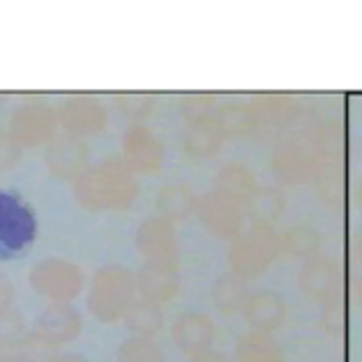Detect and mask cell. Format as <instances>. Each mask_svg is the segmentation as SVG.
Masks as SVG:
<instances>
[{
  "label": "cell",
  "instance_id": "cell-24",
  "mask_svg": "<svg viewBox=\"0 0 362 362\" xmlns=\"http://www.w3.org/2000/svg\"><path fill=\"white\" fill-rule=\"evenodd\" d=\"M216 122L225 133V138H241L257 129L250 103H225V106H218Z\"/></svg>",
  "mask_w": 362,
  "mask_h": 362
},
{
  "label": "cell",
  "instance_id": "cell-28",
  "mask_svg": "<svg viewBox=\"0 0 362 362\" xmlns=\"http://www.w3.org/2000/svg\"><path fill=\"white\" fill-rule=\"evenodd\" d=\"M181 115H184V119L190 124V127L204 124V122H214L218 115L216 99L209 97V94H190V97L181 101Z\"/></svg>",
  "mask_w": 362,
  "mask_h": 362
},
{
  "label": "cell",
  "instance_id": "cell-14",
  "mask_svg": "<svg viewBox=\"0 0 362 362\" xmlns=\"http://www.w3.org/2000/svg\"><path fill=\"white\" fill-rule=\"evenodd\" d=\"M90 160V149L88 145L76 138L64 133L60 138H53L49 151H46V165L49 173L58 179H76L81 173L88 170Z\"/></svg>",
  "mask_w": 362,
  "mask_h": 362
},
{
  "label": "cell",
  "instance_id": "cell-30",
  "mask_svg": "<svg viewBox=\"0 0 362 362\" xmlns=\"http://www.w3.org/2000/svg\"><path fill=\"white\" fill-rule=\"evenodd\" d=\"M115 101L117 108L133 122H145L151 115V110H154V99L149 94L129 92V94H119Z\"/></svg>",
  "mask_w": 362,
  "mask_h": 362
},
{
  "label": "cell",
  "instance_id": "cell-17",
  "mask_svg": "<svg viewBox=\"0 0 362 362\" xmlns=\"http://www.w3.org/2000/svg\"><path fill=\"white\" fill-rule=\"evenodd\" d=\"M136 287L149 303H168L173 300L181 289V275L179 269H168V266H151L147 264L142 269Z\"/></svg>",
  "mask_w": 362,
  "mask_h": 362
},
{
  "label": "cell",
  "instance_id": "cell-10",
  "mask_svg": "<svg viewBox=\"0 0 362 362\" xmlns=\"http://www.w3.org/2000/svg\"><path fill=\"white\" fill-rule=\"evenodd\" d=\"M55 115L60 127L76 138L94 136L108 124V108L97 97H85V94L64 99Z\"/></svg>",
  "mask_w": 362,
  "mask_h": 362
},
{
  "label": "cell",
  "instance_id": "cell-33",
  "mask_svg": "<svg viewBox=\"0 0 362 362\" xmlns=\"http://www.w3.org/2000/svg\"><path fill=\"white\" fill-rule=\"evenodd\" d=\"M12 300H14V284L9 282L7 275L0 273V312L9 310Z\"/></svg>",
  "mask_w": 362,
  "mask_h": 362
},
{
  "label": "cell",
  "instance_id": "cell-12",
  "mask_svg": "<svg viewBox=\"0 0 362 362\" xmlns=\"http://www.w3.org/2000/svg\"><path fill=\"white\" fill-rule=\"evenodd\" d=\"M300 289L308 298L321 305H337L344 289V275L337 262L326 257H312L300 271Z\"/></svg>",
  "mask_w": 362,
  "mask_h": 362
},
{
  "label": "cell",
  "instance_id": "cell-3",
  "mask_svg": "<svg viewBox=\"0 0 362 362\" xmlns=\"http://www.w3.org/2000/svg\"><path fill=\"white\" fill-rule=\"evenodd\" d=\"M136 278L122 266H108L94 275L90 289V310L97 319L115 323L127 317L136 298Z\"/></svg>",
  "mask_w": 362,
  "mask_h": 362
},
{
  "label": "cell",
  "instance_id": "cell-1",
  "mask_svg": "<svg viewBox=\"0 0 362 362\" xmlns=\"http://www.w3.org/2000/svg\"><path fill=\"white\" fill-rule=\"evenodd\" d=\"M74 195L85 209H112L124 211L136 202L138 184L133 173L117 158H106L103 163L88 168L74 179Z\"/></svg>",
  "mask_w": 362,
  "mask_h": 362
},
{
  "label": "cell",
  "instance_id": "cell-5",
  "mask_svg": "<svg viewBox=\"0 0 362 362\" xmlns=\"http://www.w3.org/2000/svg\"><path fill=\"white\" fill-rule=\"evenodd\" d=\"M30 284L53 303H69L83 289V271L66 259H42L33 266Z\"/></svg>",
  "mask_w": 362,
  "mask_h": 362
},
{
  "label": "cell",
  "instance_id": "cell-20",
  "mask_svg": "<svg viewBox=\"0 0 362 362\" xmlns=\"http://www.w3.org/2000/svg\"><path fill=\"white\" fill-rule=\"evenodd\" d=\"M197 195L193 188L188 186H165L158 190L156 206L163 218L173 221H184L197 209Z\"/></svg>",
  "mask_w": 362,
  "mask_h": 362
},
{
  "label": "cell",
  "instance_id": "cell-26",
  "mask_svg": "<svg viewBox=\"0 0 362 362\" xmlns=\"http://www.w3.org/2000/svg\"><path fill=\"white\" fill-rule=\"evenodd\" d=\"M284 211V199L275 188H257L255 195L247 202L245 214L255 218V223L271 225Z\"/></svg>",
  "mask_w": 362,
  "mask_h": 362
},
{
  "label": "cell",
  "instance_id": "cell-9",
  "mask_svg": "<svg viewBox=\"0 0 362 362\" xmlns=\"http://www.w3.org/2000/svg\"><path fill=\"white\" fill-rule=\"evenodd\" d=\"M138 250L151 266L179 269V241L175 225L163 216L149 218L138 230Z\"/></svg>",
  "mask_w": 362,
  "mask_h": 362
},
{
  "label": "cell",
  "instance_id": "cell-27",
  "mask_svg": "<svg viewBox=\"0 0 362 362\" xmlns=\"http://www.w3.org/2000/svg\"><path fill=\"white\" fill-rule=\"evenodd\" d=\"M124 319H127V326L133 332H138L140 337L156 335L160 326H163V312H160L156 303H149V300L133 303Z\"/></svg>",
  "mask_w": 362,
  "mask_h": 362
},
{
  "label": "cell",
  "instance_id": "cell-31",
  "mask_svg": "<svg viewBox=\"0 0 362 362\" xmlns=\"http://www.w3.org/2000/svg\"><path fill=\"white\" fill-rule=\"evenodd\" d=\"M23 317L14 310H3L0 312V349H9L21 344L23 337Z\"/></svg>",
  "mask_w": 362,
  "mask_h": 362
},
{
  "label": "cell",
  "instance_id": "cell-2",
  "mask_svg": "<svg viewBox=\"0 0 362 362\" xmlns=\"http://www.w3.org/2000/svg\"><path fill=\"white\" fill-rule=\"evenodd\" d=\"M282 252L280 236L271 225L252 223L236 234L230 245V266L232 273L243 280H257L278 262Z\"/></svg>",
  "mask_w": 362,
  "mask_h": 362
},
{
  "label": "cell",
  "instance_id": "cell-19",
  "mask_svg": "<svg viewBox=\"0 0 362 362\" xmlns=\"http://www.w3.org/2000/svg\"><path fill=\"white\" fill-rule=\"evenodd\" d=\"M225 133L218 127V122H204L190 127L184 136V151L190 158H209L218 154L225 145Z\"/></svg>",
  "mask_w": 362,
  "mask_h": 362
},
{
  "label": "cell",
  "instance_id": "cell-22",
  "mask_svg": "<svg viewBox=\"0 0 362 362\" xmlns=\"http://www.w3.org/2000/svg\"><path fill=\"white\" fill-rule=\"evenodd\" d=\"M312 179L317 181V188L326 202H335L344 193V165L339 158L330 154H321L317 168H314Z\"/></svg>",
  "mask_w": 362,
  "mask_h": 362
},
{
  "label": "cell",
  "instance_id": "cell-36",
  "mask_svg": "<svg viewBox=\"0 0 362 362\" xmlns=\"http://www.w3.org/2000/svg\"><path fill=\"white\" fill-rule=\"evenodd\" d=\"M49 362H88L83 356H60L55 360H49Z\"/></svg>",
  "mask_w": 362,
  "mask_h": 362
},
{
  "label": "cell",
  "instance_id": "cell-34",
  "mask_svg": "<svg viewBox=\"0 0 362 362\" xmlns=\"http://www.w3.org/2000/svg\"><path fill=\"white\" fill-rule=\"evenodd\" d=\"M0 362H35L25 351H18V354H0Z\"/></svg>",
  "mask_w": 362,
  "mask_h": 362
},
{
  "label": "cell",
  "instance_id": "cell-18",
  "mask_svg": "<svg viewBox=\"0 0 362 362\" xmlns=\"http://www.w3.org/2000/svg\"><path fill=\"white\" fill-rule=\"evenodd\" d=\"M214 190H218V193H223L225 197H230L236 204L247 209V202H250V197L257 190V181H255V175L245 165L227 163L218 170Z\"/></svg>",
  "mask_w": 362,
  "mask_h": 362
},
{
  "label": "cell",
  "instance_id": "cell-32",
  "mask_svg": "<svg viewBox=\"0 0 362 362\" xmlns=\"http://www.w3.org/2000/svg\"><path fill=\"white\" fill-rule=\"evenodd\" d=\"M18 163H21V145L9 133H0V173L16 168Z\"/></svg>",
  "mask_w": 362,
  "mask_h": 362
},
{
  "label": "cell",
  "instance_id": "cell-29",
  "mask_svg": "<svg viewBox=\"0 0 362 362\" xmlns=\"http://www.w3.org/2000/svg\"><path fill=\"white\" fill-rule=\"evenodd\" d=\"M117 362H165V356L147 337H140L127 341L119 349Z\"/></svg>",
  "mask_w": 362,
  "mask_h": 362
},
{
  "label": "cell",
  "instance_id": "cell-7",
  "mask_svg": "<svg viewBox=\"0 0 362 362\" xmlns=\"http://www.w3.org/2000/svg\"><path fill=\"white\" fill-rule=\"evenodd\" d=\"M197 216L209 234H214L216 239H234L236 234H241L245 227V209L236 204L234 199L225 197L218 190H211L197 199Z\"/></svg>",
  "mask_w": 362,
  "mask_h": 362
},
{
  "label": "cell",
  "instance_id": "cell-15",
  "mask_svg": "<svg viewBox=\"0 0 362 362\" xmlns=\"http://www.w3.org/2000/svg\"><path fill=\"white\" fill-rule=\"evenodd\" d=\"M216 326L202 312H184L173 323V341L186 356L206 354L214 344Z\"/></svg>",
  "mask_w": 362,
  "mask_h": 362
},
{
  "label": "cell",
  "instance_id": "cell-23",
  "mask_svg": "<svg viewBox=\"0 0 362 362\" xmlns=\"http://www.w3.org/2000/svg\"><path fill=\"white\" fill-rule=\"evenodd\" d=\"M211 300L223 314H236L243 310L247 300V287L245 280L234 273H227L223 278H218L211 289Z\"/></svg>",
  "mask_w": 362,
  "mask_h": 362
},
{
  "label": "cell",
  "instance_id": "cell-8",
  "mask_svg": "<svg viewBox=\"0 0 362 362\" xmlns=\"http://www.w3.org/2000/svg\"><path fill=\"white\" fill-rule=\"evenodd\" d=\"M122 154L124 160L131 173H140V175H154L163 168L165 160V147L160 138L154 131L136 124L131 127L122 138Z\"/></svg>",
  "mask_w": 362,
  "mask_h": 362
},
{
  "label": "cell",
  "instance_id": "cell-13",
  "mask_svg": "<svg viewBox=\"0 0 362 362\" xmlns=\"http://www.w3.org/2000/svg\"><path fill=\"white\" fill-rule=\"evenodd\" d=\"M83 319L81 314L66 303H55L46 308L35 321V335L40 337L46 346H62L81 335Z\"/></svg>",
  "mask_w": 362,
  "mask_h": 362
},
{
  "label": "cell",
  "instance_id": "cell-25",
  "mask_svg": "<svg viewBox=\"0 0 362 362\" xmlns=\"http://www.w3.org/2000/svg\"><path fill=\"white\" fill-rule=\"evenodd\" d=\"M280 245H282V252H289L291 257H296V259H312V257H317L321 247V236L317 230H312V227L298 225L284 232Z\"/></svg>",
  "mask_w": 362,
  "mask_h": 362
},
{
  "label": "cell",
  "instance_id": "cell-11",
  "mask_svg": "<svg viewBox=\"0 0 362 362\" xmlns=\"http://www.w3.org/2000/svg\"><path fill=\"white\" fill-rule=\"evenodd\" d=\"M58 127V115L53 108L44 103H30V106L18 108L9 119V136L21 147H37L51 142Z\"/></svg>",
  "mask_w": 362,
  "mask_h": 362
},
{
  "label": "cell",
  "instance_id": "cell-35",
  "mask_svg": "<svg viewBox=\"0 0 362 362\" xmlns=\"http://www.w3.org/2000/svg\"><path fill=\"white\" fill-rule=\"evenodd\" d=\"M193 362H230L225 356H221V354H199V356H193Z\"/></svg>",
  "mask_w": 362,
  "mask_h": 362
},
{
  "label": "cell",
  "instance_id": "cell-16",
  "mask_svg": "<svg viewBox=\"0 0 362 362\" xmlns=\"http://www.w3.org/2000/svg\"><path fill=\"white\" fill-rule=\"evenodd\" d=\"M245 321L255 332L262 335H271L282 328L284 319H287V305L273 291H257L247 296L243 305Z\"/></svg>",
  "mask_w": 362,
  "mask_h": 362
},
{
  "label": "cell",
  "instance_id": "cell-6",
  "mask_svg": "<svg viewBox=\"0 0 362 362\" xmlns=\"http://www.w3.org/2000/svg\"><path fill=\"white\" fill-rule=\"evenodd\" d=\"M319 158L321 151L317 149L314 138L308 133H298V136L284 140L273 154V170L287 184H300L314 175Z\"/></svg>",
  "mask_w": 362,
  "mask_h": 362
},
{
  "label": "cell",
  "instance_id": "cell-21",
  "mask_svg": "<svg viewBox=\"0 0 362 362\" xmlns=\"http://www.w3.org/2000/svg\"><path fill=\"white\" fill-rule=\"evenodd\" d=\"M236 362H284V356L271 335L250 330L236 341Z\"/></svg>",
  "mask_w": 362,
  "mask_h": 362
},
{
  "label": "cell",
  "instance_id": "cell-4",
  "mask_svg": "<svg viewBox=\"0 0 362 362\" xmlns=\"http://www.w3.org/2000/svg\"><path fill=\"white\" fill-rule=\"evenodd\" d=\"M37 239V218L18 195L0 190V262L23 257Z\"/></svg>",
  "mask_w": 362,
  "mask_h": 362
}]
</instances>
